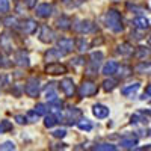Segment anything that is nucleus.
Masks as SVG:
<instances>
[{
	"instance_id": "obj_1",
	"label": "nucleus",
	"mask_w": 151,
	"mask_h": 151,
	"mask_svg": "<svg viewBox=\"0 0 151 151\" xmlns=\"http://www.w3.org/2000/svg\"><path fill=\"white\" fill-rule=\"evenodd\" d=\"M104 24H106L107 29H110L112 32H115V33L122 32L121 14H119L118 11H115V9H110V11L106 12V15H104Z\"/></svg>"
},
{
	"instance_id": "obj_2",
	"label": "nucleus",
	"mask_w": 151,
	"mask_h": 151,
	"mask_svg": "<svg viewBox=\"0 0 151 151\" xmlns=\"http://www.w3.org/2000/svg\"><path fill=\"white\" fill-rule=\"evenodd\" d=\"M98 91V88L95 83L92 82H83L80 85V89H79V95L80 97H91V95H95Z\"/></svg>"
},
{
	"instance_id": "obj_3",
	"label": "nucleus",
	"mask_w": 151,
	"mask_h": 151,
	"mask_svg": "<svg viewBox=\"0 0 151 151\" xmlns=\"http://www.w3.org/2000/svg\"><path fill=\"white\" fill-rule=\"evenodd\" d=\"M26 94L29 95V97H38V94H40V89H41V85H40V80L38 79H35V77H32V79H29L27 80V83H26Z\"/></svg>"
},
{
	"instance_id": "obj_4",
	"label": "nucleus",
	"mask_w": 151,
	"mask_h": 151,
	"mask_svg": "<svg viewBox=\"0 0 151 151\" xmlns=\"http://www.w3.org/2000/svg\"><path fill=\"white\" fill-rule=\"evenodd\" d=\"M76 42L73 40H70V38H62V40L58 41V48L60 50L62 53H70L73 52V48H74Z\"/></svg>"
},
{
	"instance_id": "obj_5",
	"label": "nucleus",
	"mask_w": 151,
	"mask_h": 151,
	"mask_svg": "<svg viewBox=\"0 0 151 151\" xmlns=\"http://www.w3.org/2000/svg\"><path fill=\"white\" fill-rule=\"evenodd\" d=\"M60 89L64 91V94H65V95L71 97V95L76 92V86H74V82H73V79H70V77H65L64 80L60 82Z\"/></svg>"
},
{
	"instance_id": "obj_6",
	"label": "nucleus",
	"mask_w": 151,
	"mask_h": 151,
	"mask_svg": "<svg viewBox=\"0 0 151 151\" xmlns=\"http://www.w3.org/2000/svg\"><path fill=\"white\" fill-rule=\"evenodd\" d=\"M74 30H77L80 33H89L94 30V24L88 20H82V21H77L74 24Z\"/></svg>"
},
{
	"instance_id": "obj_7",
	"label": "nucleus",
	"mask_w": 151,
	"mask_h": 151,
	"mask_svg": "<svg viewBox=\"0 0 151 151\" xmlns=\"http://www.w3.org/2000/svg\"><path fill=\"white\" fill-rule=\"evenodd\" d=\"M53 40H55V32L50 29L48 26H42L41 32H40V41L48 44V42H52Z\"/></svg>"
},
{
	"instance_id": "obj_8",
	"label": "nucleus",
	"mask_w": 151,
	"mask_h": 151,
	"mask_svg": "<svg viewBox=\"0 0 151 151\" xmlns=\"http://www.w3.org/2000/svg\"><path fill=\"white\" fill-rule=\"evenodd\" d=\"M45 71L48 74H53V76H56V74H65L67 73V67L62 65V64H58V62H52V64H48L45 67Z\"/></svg>"
},
{
	"instance_id": "obj_9",
	"label": "nucleus",
	"mask_w": 151,
	"mask_h": 151,
	"mask_svg": "<svg viewBox=\"0 0 151 151\" xmlns=\"http://www.w3.org/2000/svg\"><path fill=\"white\" fill-rule=\"evenodd\" d=\"M14 60H15V64H17V65H20V67H29V64H30L29 55H27L26 52H23V50H20V52H17V53H15Z\"/></svg>"
},
{
	"instance_id": "obj_10",
	"label": "nucleus",
	"mask_w": 151,
	"mask_h": 151,
	"mask_svg": "<svg viewBox=\"0 0 151 151\" xmlns=\"http://www.w3.org/2000/svg\"><path fill=\"white\" fill-rule=\"evenodd\" d=\"M109 112H110L109 107H106V106H103V104H95V106L92 107L94 116H97V118H100V119L109 116Z\"/></svg>"
},
{
	"instance_id": "obj_11",
	"label": "nucleus",
	"mask_w": 151,
	"mask_h": 151,
	"mask_svg": "<svg viewBox=\"0 0 151 151\" xmlns=\"http://www.w3.org/2000/svg\"><path fill=\"white\" fill-rule=\"evenodd\" d=\"M52 11H53L52 5L42 3V5H40V6L36 8V15H38V17H41V18H47V17L52 15Z\"/></svg>"
},
{
	"instance_id": "obj_12",
	"label": "nucleus",
	"mask_w": 151,
	"mask_h": 151,
	"mask_svg": "<svg viewBox=\"0 0 151 151\" xmlns=\"http://www.w3.org/2000/svg\"><path fill=\"white\" fill-rule=\"evenodd\" d=\"M116 70H118V64H116V62H115V60H109L107 64H104L101 73H103L104 76H112V74L116 73Z\"/></svg>"
},
{
	"instance_id": "obj_13",
	"label": "nucleus",
	"mask_w": 151,
	"mask_h": 151,
	"mask_svg": "<svg viewBox=\"0 0 151 151\" xmlns=\"http://www.w3.org/2000/svg\"><path fill=\"white\" fill-rule=\"evenodd\" d=\"M133 26H134L136 29H139V30H145V29H148V26H150V21H148L145 17H137V18L133 20Z\"/></svg>"
},
{
	"instance_id": "obj_14",
	"label": "nucleus",
	"mask_w": 151,
	"mask_h": 151,
	"mask_svg": "<svg viewBox=\"0 0 151 151\" xmlns=\"http://www.w3.org/2000/svg\"><path fill=\"white\" fill-rule=\"evenodd\" d=\"M62 55H64V53H62L60 50H58V48H50L48 52L45 53V60H47V62H53V60H58V59H59Z\"/></svg>"
},
{
	"instance_id": "obj_15",
	"label": "nucleus",
	"mask_w": 151,
	"mask_h": 151,
	"mask_svg": "<svg viewBox=\"0 0 151 151\" xmlns=\"http://www.w3.org/2000/svg\"><path fill=\"white\" fill-rule=\"evenodd\" d=\"M23 30H24V33H27V35L35 33V30H36V21L26 20V21L23 23Z\"/></svg>"
},
{
	"instance_id": "obj_16",
	"label": "nucleus",
	"mask_w": 151,
	"mask_h": 151,
	"mask_svg": "<svg viewBox=\"0 0 151 151\" xmlns=\"http://www.w3.org/2000/svg\"><path fill=\"white\" fill-rule=\"evenodd\" d=\"M139 86H141V85L137 83V82H136V83H132L130 86L122 88V89H121V94H122V95H132V94H134L137 89H139Z\"/></svg>"
},
{
	"instance_id": "obj_17",
	"label": "nucleus",
	"mask_w": 151,
	"mask_h": 151,
	"mask_svg": "<svg viewBox=\"0 0 151 151\" xmlns=\"http://www.w3.org/2000/svg\"><path fill=\"white\" fill-rule=\"evenodd\" d=\"M118 53L122 55V56H129V55L133 53V47L130 44H127V42H124V44L118 45Z\"/></svg>"
},
{
	"instance_id": "obj_18",
	"label": "nucleus",
	"mask_w": 151,
	"mask_h": 151,
	"mask_svg": "<svg viewBox=\"0 0 151 151\" xmlns=\"http://www.w3.org/2000/svg\"><path fill=\"white\" fill-rule=\"evenodd\" d=\"M82 116V110L80 109H77V107H70L68 109V112H67V118L68 119H77V118H80Z\"/></svg>"
},
{
	"instance_id": "obj_19",
	"label": "nucleus",
	"mask_w": 151,
	"mask_h": 151,
	"mask_svg": "<svg viewBox=\"0 0 151 151\" xmlns=\"http://www.w3.org/2000/svg\"><path fill=\"white\" fill-rule=\"evenodd\" d=\"M92 150H95V151H115L116 147L112 144H98V145L92 147Z\"/></svg>"
},
{
	"instance_id": "obj_20",
	"label": "nucleus",
	"mask_w": 151,
	"mask_h": 151,
	"mask_svg": "<svg viewBox=\"0 0 151 151\" xmlns=\"http://www.w3.org/2000/svg\"><path fill=\"white\" fill-rule=\"evenodd\" d=\"M70 24H71V20H70L68 17H60V18L58 20V27L62 29V30L70 29Z\"/></svg>"
},
{
	"instance_id": "obj_21",
	"label": "nucleus",
	"mask_w": 151,
	"mask_h": 151,
	"mask_svg": "<svg viewBox=\"0 0 151 151\" xmlns=\"http://www.w3.org/2000/svg\"><path fill=\"white\" fill-rule=\"evenodd\" d=\"M0 44H2V47L6 50V52H11L12 45H11V42H9V35H8V33H3V35H2V38H0Z\"/></svg>"
},
{
	"instance_id": "obj_22",
	"label": "nucleus",
	"mask_w": 151,
	"mask_h": 151,
	"mask_svg": "<svg viewBox=\"0 0 151 151\" xmlns=\"http://www.w3.org/2000/svg\"><path fill=\"white\" fill-rule=\"evenodd\" d=\"M45 98L48 100L50 103H53L55 100H58V94H56V91L53 89L52 86H50V88H47V91H45Z\"/></svg>"
},
{
	"instance_id": "obj_23",
	"label": "nucleus",
	"mask_w": 151,
	"mask_h": 151,
	"mask_svg": "<svg viewBox=\"0 0 151 151\" xmlns=\"http://www.w3.org/2000/svg\"><path fill=\"white\" fill-rule=\"evenodd\" d=\"M56 122H58V118H56L55 115H47V116H45V121H44L45 127H48V129L55 127V125H56Z\"/></svg>"
},
{
	"instance_id": "obj_24",
	"label": "nucleus",
	"mask_w": 151,
	"mask_h": 151,
	"mask_svg": "<svg viewBox=\"0 0 151 151\" xmlns=\"http://www.w3.org/2000/svg\"><path fill=\"white\" fill-rule=\"evenodd\" d=\"M137 144V141L136 139H133V137H129V139H122L121 141V147H124V148H134V145Z\"/></svg>"
},
{
	"instance_id": "obj_25",
	"label": "nucleus",
	"mask_w": 151,
	"mask_h": 151,
	"mask_svg": "<svg viewBox=\"0 0 151 151\" xmlns=\"http://www.w3.org/2000/svg\"><path fill=\"white\" fill-rule=\"evenodd\" d=\"M77 127H79L80 130H86V132H89V130H92V124H91L89 121H88V119H82V121H79Z\"/></svg>"
},
{
	"instance_id": "obj_26",
	"label": "nucleus",
	"mask_w": 151,
	"mask_h": 151,
	"mask_svg": "<svg viewBox=\"0 0 151 151\" xmlns=\"http://www.w3.org/2000/svg\"><path fill=\"white\" fill-rule=\"evenodd\" d=\"M101 59H103V53H101V52H94V53L91 55V60H92L94 65H98Z\"/></svg>"
},
{
	"instance_id": "obj_27",
	"label": "nucleus",
	"mask_w": 151,
	"mask_h": 151,
	"mask_svg": "<svg viewBox=\"0 0 151 151\" xmlns=\"http://www.w3.org/2000/svg\"><path fill=\"white\" fill-rule=\"evenodd\" d=\"M148 55H150V50L147 47H139V48H137V53H136V58L137 59H144Z\"/></svg>"
},
{
	"instance_id": "obj_28",
	"label": "nucleus",
	"mask_w": 151,
	"mask_h": 151,
	"mask_svg": "<svg viewBox=\"0 0 151 151\" xmlns=\"http://www.w3.org/2000/svg\"><path fill=\"white\" fill-rule=\"evenodd\" d=\"M35 112L38 113V115H47L48 109H47V106H45V104L40 103V104H36V107H35Z\"/></svg>"
},
{
	"instance_id": "obj_29",
	"label": "nucleus",
	"mask_w": 151,
	"mask_h": 151,
	"mask_svg": "<svg viewBox=\"0 0 151 151\" xmlns=\"http://www.w3.org/2000/svg\"><path fill=\"white\" fill-rule=\"evenodd\" d=\"M77 48H79V52H86L88 50V41L85 40V38H80V40L77 41Z\"/></svg>"
},
{
	"instance_id": "obj_30",
	"label": "nucleus",
	"mask_w": 151,
	"mask_h": 151,
	"mask_svg": "<svg viewBox=\"0 0 151 151\" xmlns=\"http://www.w3.org/2000/svg\"><path fill=\"white\" fill-rule=\"evenodd\" d=\"M116 71H118V74L121 76V77H127V76L132 73V68H130V67H121V68L118 67Z\"/></svg>"
},
{
	"instance_id": "obj_31",
	"label": "nucleus",
	"mask_w": 151,
	"mask_h": 151,
	"mask_svg": "<svg viewBox=\"0 0 151 151\" xmlns=\"http://www.w3.org/2000/svg\"><path fill=\"white\" fill-rule=\"evenodd\" d=\"M115 85H116V82H115V80L109 79V80H106V82L103 83V88H104V91H112L113 88H115Z\"/></svg>"
},
{
	"instance_id": "obj_32",
	"label": "nucleus",
	"mask_w": 151,
	"mask_h": 151,
	"mask_svg": "<svg viewBox=\"0 0 151 151\" xmlns=\"http://www.w3.org/2000/svg\"><path fill=\"white\" fill-rule=\"evenodd\" d=\"M11 129H12V124L9 121H2L0 122V133H5V132H8Z\"/></svg>"
},
{
	"instance_id": "obj_33",
	"label": "nucleus",
	"mask_w": 151,
	"mask_h": 151,
	"mask_svg": "<svg viewBox=\"0 0 151 151\" xmlns=\"http://www.w3.org/2000/svg\"><path fill=\"white\" fill-rule=\"evenodd\" d=\"M0 150H9V151H12V150H15V144L12 141H6V142H3L2 145H0Z\"/></svg>"
},
{
	"instance_id": "obj_34",
	"label": "nucleus",
	"mask_w": 151,
	"mask_h": 151,
	"mask_svg": "<svg viewBox=\"0 0 151 151\" xmlns=\"http://www.w3.org/2000/svg\"><path fill=\"white\" fill-rule=\"evenodd\" d=\"M136 122H147V118H144L141 113H134L132 116V124H136Z\"/></svg>"
},
{
	"instance_id": "obj_35",
	"label": "nucleus",
	"mask_w": 151,
	"mask_h": 151,
	"mask_svg": "<svg viewBox=\"0 0 151 151\" xmlns=\"http://www.w3.org/2000/svg\"><path fill=\"white\" fill-rule=\"evenodd\" d=\"M9 11V0H0V12Z\"/></svg>"
},
{
	"instance_id": "obj_36",
	"label": "nucleus",
	"mask_w": 151,
	"mask_h": 151,
	"mask_svg": "<svg viewBox=\"0 0 151 151\" xmlns=\"http://www.w3.org/2000/svg\"><path fill=\"white\" fill-rule=\"evenodd\" d=\"M52 134H53L55 137H65V136H67V132H65L64 129H60V130H55Z\"/></svg>"
},
{
	"instance_id": "obj_37",
	"label": "nucleus",
	"mask_w": 151,
	"mask_h": 151,
	"mask_svg": "<svg viewBox=\"0 0 151 151\" xmlns=\"http://www.w3.org/2000/svg\"><path fill=\"white\" fill-rule=\"evenodd\" d=\"M3 23L6 24V26H17V20H15L14 17H8Z\"/></svg>"
},
{
	"instance_id": "obj_38",
	"label": "nucleus",
	"mask_w": 151,
	"mask_h": 151,
	"mask_svg": "<svg viewBox=\"0 0 151 151\" xmlns=\"http://www.w3.org/2000/svg\"><path fill=\"white\" fill-rule=\"evenodd\" d=\"M15 121H17L18 124H26V122H27V118L23 116V115H17V116H15Z\"/></svg>"
},
{
	"instance_id": "obj_39",
	"label": "nucleus",
	"mask_w": 151,
	"mask_h": 151,
	"mask_svg": "<svg viewBox=\"0 0 151 151\" xmlns=\"http://www.w3.org/2000/svg\"><path fill=\"white\" fill-rule=\"evenodd\" d=\"M24 3H26L27 8H33L36 5V0H24Z\"/></svg>"
},
{
	"instance_id": "obj_40",
	"label": "nucleus",
	"mask_w": 151,
	"mask_h": 151,
	"mask_svg": "<svg viewBox=\"0 0 151 151\" xmlns=\"http://www.w3.org/2000/svg\"><path fill=\"white\" fill-rule=\"evenodd\" d=\"M29 118H30V121L33 122L35 119H38V113H36V112H29Z\"/></svg>"
},
{
	"instance_id": "obj_41",
	"label": "nucleus",
	"mask_w": 151,
	"mask_h": 151,
	"mask_svg": "<svg viewBox=\"0 0 151 151\" xmlns=\"http://www.w3.org/2000/svg\"><path fill=\"white\" fill-rule=\"evenodd\" d=\"M62 3L67 6H73V0H62Z\"/></svg>"
},
{
	"instance_id": "obj_42",
	"label": "nucleus",
	"mask_w": 151,
	"mask_h": 151,
	"mask_svg": "<svg viewBox=\"0 0 151 151\" xmlns=\"http://www.w3.org/2000/svg\"><path fill=\"white\" fill-rule=\"evenodd\" d=\"M145 95H151V85L147 86V89H145Z\"/></svg>"
},
{
	"instance_id": "obj_43",
	"label": "nucleus",
	"mask_w": 151,
	"mask_h": 151,
	"mask_svg": "<svg viewBox=\"0 0 151 151\" xmlns=\"http://www.w3.org/2000/svg\"><path fill=\"white\" fill-rule=\"evenodd\" d=\"M3 64V62H2V55H0V65H2Z\"/></svg>"
},
{
	"instance_id": "obj_44",
	"label": "nucleus",
	"mask_w": 151,
	"mask_h": 151,
	"mask_svg": "<svg viewBox=\"0 0 151 151\" xmlns=\"http://www.w3.org/2000/svg\"><path fill=\"white\" fill-rule=\"evenodd\" d=\"M148 42H150V44H151V36H150V38H148Z\"/></svg>"
}]
</instances>
